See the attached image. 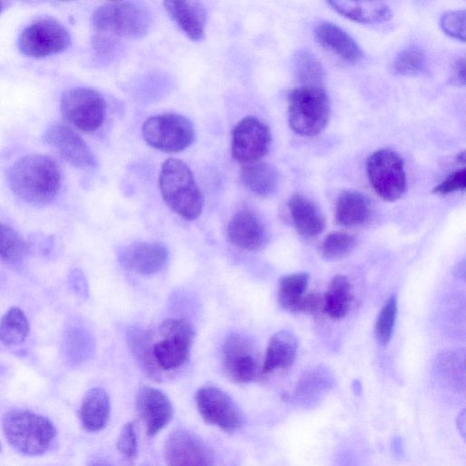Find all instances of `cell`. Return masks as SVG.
Returning <instances> with one entry per match:
<instances>
[{
  "label": "cell",
  "mask_w": 466,
  "mask_h": 466,
  "mask_svg": "<svg viewBox=\"0 0 466 466\" xmlns=\"http://www.w3.org/2000/svg\"><path fill=\"white\" fill-rule=\"evenodd\" d=\"M442 31L458 40H465V11L454 10L444 13L440 19Z\"/></svg>",
  "instance_id": "obj_37"
},
{
  "label": "cell",
  "mask_w": 466,
  "mask_h": 466,
  "mask_svg": "<svg viewBox=\"0 0 466 466\" xmlns=\"http://www.w3.org/2000/svg\"><path fill=\"white\" fill-rule=\"evenodd\" d=\"M110 416V399L107 392L101 388L90 389L84 396L79 419L83 428L89 432L103 430Z\"/></svg>",
  "instance_id": "obj_24"
},
{
  "label": "cell",
  "mask_w": 466,
  "mask_h": 466,
  "mask_svg": "<svg viewBox=\"0 0 466 466\" xmlns=\"http://www.w3.org/2000/svg\"><path fill=\"white\" fill-rule=\"evenodd\" d=\"M328 5L341 15L361 24H378L390 20V8L382 2L329 1Z\"/></svg>",
  "instance_id": "obj_25"
},
{
  "label": "cell",
  "mask_w": 466,
  "mask_h": 466,
  "mask_svg": "<svg viewBox=\"0 0 466 466\" xmlns=\"http://www.w3.org/2000/svg\"><path fill=\"white\" fill-rule=\"evenodd\" d=\"M222 362L228 376L238 383L253 381L261 373L254 343L240 333H232L225 339Z\"/></svg>",
  "instance_id": "obj_14"
},
{
  "label": "cell",
  "mask_w": 466,
  "mask_h": 466,
  "mask_svg": "<svg viewBox=\"0 0 466 466\" xmlns=\"http://www.w3.org/2000/svg\"><path fill=\"white\" fill-rule=\"evenodd\" d=\"M152 23L147 6L137 2L105 3L91 16L92 45L99 53L108 51L119 38H138L145 35Z\"/></svg>",
  "instance_id": "obj_1"
},
{
  "label": "cell",
  "mask_w": 466,
  "mask_h": 466,
  "mask_svg": "<svg viewBox=\"0 0 466 466\" xmlns=\"http://www.w3.org/2000/svg\"><path fill=\"white\" fill-rule=\"evenodd\" d=\"M426 66V56L418 46H410L403 49L395 58L392 68L400 76H415Z\"/></svg>",
  "instance_id": "obj_35"
},
{
  "label": "cell",
  "mask_w": 466,
  "mask_h": 466,
  "mask_svg": "<svg viewBox=\"0 0 466 466\" xmlns=\"http://www.w3.org/2000/svg\"><path fill=\"white\" fill-rule=\"evenodd\" d=\"M331 387L332 379L326 370H313L298 381L289 400L297 405L310 407Z\"/></svg>",
  "instance_id": "obj_27"
},
{
  "label": "cell",
  "mask_w": 466,
  "mask_h": 466,
  "mask_svg": "<svg viewBox=\"0 0 466 466\" xmlns=\"http://www.w3.org/2000/svg\"><path fill=\"white\" fill-rule=\"evenodd\" d=\"M162 339L153 343L152 354L159 370H175L187 360L194 339L191 324L185 319H167L158 328Z\"/></svg>",
  "instance_id": "obj_6"
},
{
  "label": "cell",
  "mask_w": 466,
  "mask_h": 466,
  "mask_svg": "<svg viewBox=\"0 0 466 466\" xmlns=\"http://www.w3.org/2000/svg\"><path fill=\"white\" fill-rule=\"evenodd\" d=\"M6 180L12 192L33 205L53 201L61 187V171L50 157L31 154L17 159L8 168Z\"/></svg>",
  "instance_id": "obj_2"
},
{
  "label": "cell",
  "mask_w": 466,
  "mask_h": 466,
  "mask_svg": "<svg viewBox=\"0 0 466 466\" xmlns=\"http://www.w3.org/2000/svg\"><path fill=\"white\" fill-rule=\"evenodd\" d=\"M398 304L396 297L391 296L381 308L375 325V333L378 342L386 346L390 340L396 316Z\"/></svg>",
  "instance_id": "obj_36"
},
{
  "label": "cell",
  "mask_w": 466,
  "mask_h": 466,
  "mask_svg": "<svg viewBox=\"0 0 466 466\" xmlns=\"http://www.w3.org/2000/svg\"><path fill=\"white\" fill-rule=\"evenodd\" d=\"M356 246V238L345 231L329 234L322 241L320 251L327 260H339L348 256Z\"/></svg>",
  "instance_id": "obj_34"
},
{
  "label": "cell",
  "mask_w": 466,
  "mask_h": 466,
  "mask_svg": "<svg viewBox=\"0 0 466 466\" xmlns=\"http://www.w3.org/2000/svg\"><path fill=\"white\" fill-rule=\"evenodd\" d=\"M71 44L68 29L51 17H40L21 32L17 45L28 57L45 58L64 52Z\"/></svg>",
  "instance_id": "obj_7"
},
{
  "label": "cell",
  "mask_w": 466,
  "mask_h": 466,
  "mask_svg": "<svg viewBox=\"0 0 466 466\" xmlns=\"http://www.w3.org/2000/svg\"><path fill=\"white\" fill-rule=\"evenodd\" d=\"M391 450L396 457L401 458L404 453L402 440L400 437L396 436L391 441Z\"/></svg>",
  "instance_id": "obj_42"
},
{
  "label": "cell",
  "mask_w": 466,
  "mask_h": 466,
  "mask_svg": "<svg viewBox=\"0 0 466 466\" xmlns=\"http://www.w3.org/2000/svg\"><path fill=\"white\" fill-rule=\"evenodd\" d=\"M29 249V243L20 233L0 222V258L9 262H18L28 254Z\"/></svg>",
  "instance_id": "obj_32"
},
{
  "label": "cell",
  "mask_w": 466,
  "mask_h": 466,
  "mask_svg": "<svg viewBox=\"0 0 466 466\" xmlns=\"http://www.w3.org/2000/svg\"><path fill=\"white\" fill-rule=\"evenodd\" d=\"M91 466H110V465L103 463V462H96V463L92 464Z\"/></svg>",
  "instance_id": "obj_45"
},
{
  "label": "cell",
  "mask_w": 466,
  "mask_h": 466,
  "mask_svg": "<svg viewBox=\"0 0 466 466\" xmlns=\"http://www.w3.org/2000/svg\"><path fill=\"white\" fill-rule=\"evenodd\" d=\"M167 466H214L211 448L198 434L184 429L172 431L166 440Z\"/></svg>",
  "instance_id": "obj_13"
},
{
  "label": "cell",
  "mask_w": 466,
  "mask_h": 466,
  "mask_svg": "<svg viewBox=\"0 0 466 466\" xmlns=\"http://www.w3.org/2000/svg\"><path fill=\"white\" fill-rule=\"evenodd\" d=\"M371 215L370 199L356 190L343 191L335 204V219L338 224L353 228L366 223Z\"/></svg>",
  "instance_id": "obj_23"
},
{
  "label": "cell",
  "mask_w": 466,
  "mask_h": 466,
  "mask_svg": "<svg viewBox=\"0 0 466 466\" xmlns=\"http://www.w3.org/2000/svg\"><path fill=\"white\" fill-rule=\"evenodd\" d=\"M369 181L374 191L386 201H395L406 188L403 159L390 149L373 152L366 162Z\"/></svg>",
  "instance_id": "obj_10"
},
{
  "label": "cell",
  "mask_w": 466,
  "mask_h": 466,
  "mask_svg": "<svg viewBox=\"0 0 466 466\" xmlns=\"http://www.w3.org/2000/svg\"><path fill=\"white\" fill-rule=\"evenodd\" d=\"M28 319L19 307L10 308L0 319V342L6 346L23 343L29 333Z\"/></svg>",
  "instance_id": "obj_30"
},
{
  "label": "cell",
  "mask_w": 466,
  "mask_h": 466,
  "mask_svg": "<svg viewBox=\"0 0 466 466\" xmlns=\"http://www.w3.org/2000/svg\"><path fill=\"white\" fill-rule=\"evenodd\" d=\"M165 9L177 26L192 40L205 36L207 10L198 1H165Z\"/></svg>",
  "instance_id": "obj_20"
},
{
  "label": "cell",
  "mask_w": 466,
  "mask_h": 466,
  "mask_svg": "<svg viewBox=\"0 0 466 466\" xmlns=\"http://www.w3.org/2000/svg\"><path fill=\"white\" fill-rule=\"evenodd\" d=\"M330 102L325 90L316 86H301L288 96V121L290 128L303 137H314L327 126Z\"/></svg>",
  "instance_id": "obj_5"
},
{
  "label": "cell",
  "mask_w": 466,
  "mask_h": 466,
  "mask_svg": "<svg viewBox=\"0 0 466 466\" xmlns=\"http://www.w3.org/2000/svg\"><path fill=\"white\" fill-rule=\"evenodd\" d=\"M168 258L167 248L159 242L140 241L121 249L118 259L127 269L140 275L159 272Z\"/></svg>",
  "instance_id": "obj_17"
},
{
  "label": "cell",
  "mask_w": 466,
  "mask_h": 466,
  "mask_svg": "<svg viewBox=\"0 0 466 466\" xmlns=\"http://www.w3.org/2000/svg\"><path fill=\"white\" fill-rule=\"evenodd\" d=\"M270 143L267 125L255 116H247L232 131L231 155L242 165L258 162L268 153Z\"/></svg>",
  "instance_id": "obj_12"
},
{
  "label": "cell",
  "mask_w": 466,
  "mask_h": 466,
  "mask_svg": "<svg viewBox=\"0 0 466 466\" xmlns=\"http://www.w3.org/2000/svg\"><path fill=\"white\" fill-rule=\"evenodd\" d=\"M159 188L167 207L187 220H195L202 213L204 196L190 168L182 160L167 159L159 173Z\"/></svg>",
  "instance_id": "obj_3"
},
{
  "label": "cell",
  "mask_w": 466,
  "mask_h": 466,
  "mask_svg": "<svg viewBox=\"0 0 466 466\" xmlns=\"http://www.w3.org/2000/svg\"><path fill=\"white\" fill-rule=\"evenodd\" d=\"M317 42L340 59L356 64L362 57L360 46L343 28L330 22L319 23L314 28Z\"/></svg>",
  "instance_id": "obj_19"
},
{
  "label": "cell",
  "mask_w": 466,
  "mask_h": 466,
  "mask_svg": "<svg viewBox=\"0 0 466 466\" xmlns=\"http://www.w3.org/2000/svg\"><path fill=\"white\" fill-rule=\"evenodd\" d=\"M69 284L72 289L81 297H86L87 292V284L86 278L83 272L77 268L73 269L69 273Z\"/></svg>",
  "instance_id": "obj_40"
},
{
  "label": "cell",
  "mask_w": 466,
  "mask_h": 466,
  "mask_svg": "<svg viewBox=\"0 0 466 466\" xmlns=\"http://www.w3.org/2000/svg\"><path fill=\"white\" fill-rule=\"evenodd\" d=\"M240 178L249 191L260 197L273 195L279 183L276 168L262 161L243 165Z\"/></svg>",
  "instance_id": "obj_26"
},
{
  "label": "cell",
  "mask_w": 466,
  "mask_h": 466,
  "mask_svg": "<svg viewBox=\"0 0 466 466\" xmlns=\"http://www.w3.org/2000/svg\"><path fill=\"white\" fill-rule=\"evenodd\" d=\"M451 80L458 86L465 84V63L463 58L458 59L453 65Z\"/></svg>",
  "instance_id": "obj_41"
},
{
  "label": "cell",
  "mask_w": 466,
  "mask_h": 466,
  "mask_svg": "<svg viewBox=\"0 0 466 466\" xmlns=\"http://www.w3.org/2000/svg\"><path fill=\"white\" fill-rule=\"evenodd\" d=\"M466 187V171L462 167L450 174L444 180L437 185L432 192L446 195L457 191H463Z\"/></svg>",
  "instance_id": "obj_39"
},
{
  "label": "cell",
  "mask_w": 466,
  "mask_h": 466,
  "mask_svg": "<svg viewBox=\"0 0 466 466\" xmlns=\"http://www.w3.org/2000/svg\"><path fill=\"white\" fill-rule=\"evenodd\" d=\"M229 242L245 250H258L267 242V233L263 223L252 212L239 210L235 213L227 227Z\"/></svg>",
  "instance_id": "obj_18"
},
{
  "label": "cell",
  "mask_w": 466,
  "mask_h": 466,
  "mask_svg": "<svg viewBox=\"0 0 466 466\" xmlns=\"http://www.w3.org/2000/svg\"><path fill=\"white\" fill-rule=\"evenodd\" d=\"M298 341L293 333L288 330L274 333L268 343L261 374L289 368L296 359Z\"/></svg>",
  "instance_id": "obj_22"
},
{
  "label": "cell",
  "mask_w": 466,
  "mask_h": 466,
  "mask_svg": "<svg viewBox=\"0 0 466 466\" xmlns=\"http://www.w3.org/2000/svg\"><path fill=\"white\" fill-rule=\"evenodd\" d=\"M6 441L18 452L36 456L48 450L56 430L46 417L28 410L15 409L2 418Z\"/></svg>",
  "instance_id": "obj_4"
},
{
  "label": "cell",
  "mask_w": 466,
  "mask_h": 466,
  "mask_svg": "<svg viewBox=\"0 0 466 466\" xmlns=\"http://www.w3.org/2000/svg\"><path fill=\"white\" fill-rule=\"evenodd\" d=\"M0 452H1V443H0Z\"/></svg>",
  "instance_id": "obj_46"
},
{
  "label": "cell",
  "mask_w": 466,
  "mask_h": 466,
  "mask_svg": "<svg viewBox=\"0 0 466 466\" xmlns=\"http://www.w3.org/2000/svg\"><path fill=\"white\" fill-rule=\"evenodd\" d=\"M5 7V3L0 1V14L4 11Z\"/></svg>",
  "instance_id": "obj_44"
},
{
  "label": "cell",
  "mask_w": 466,
  "mask_h": 466,
  "mask_svg": "<svg viewBox=\"0 0 466 466\" xmlns=\"http://www.w3.org/2000/svg\"><path fill=\"white\" fill-rule=\"evenodd\" d=\"M295 74L303 86H320L324 70L320 62L309 51L302 50L294 59Z\"/></svg>",
  "instance_id": "obj_33"
},
{
  "label": "cell",
  "mask_w": 466,
  "mask_h": 466,
  "mask_svg": "<svg viewBox=\"0 0 466 466\" xmlns=\"http://www.w3.org/2000/svg\"><path fill=\"white\" fill-rule=\"evenodd\" d=\"M128 341L135 358L148 376L158 379L160 370L152 354L151 334L147 330L133 328L128 331Z\"/></svg>",
  "instance_id": "obj_31"
},
{
  "label": "cell",
  "mask_w": 466,
  "mask_h": 466,
  "mask_svg": "<svg viewBox=\"0 0 466 466\" xmlns=\"http://www.w3.org/2000/svg\"><path fill=\"white\" fill-rule=\"evenodd\" d=\"M195 400L201 418L208 424L233 433L245 423L241 409L226 391L218 387L208 385L199 388Z\"/></svg>",
  "instance_id": "obj_11"
},
{
  "label": "cell",
  "mask_w": 466,
  "mask_h": 466,
  "mask_svg": "<svg viewBox=\"0 0 466 466\" xmlns=\"http://www.w3.org/2000/svg\"><path fill=\"white\" fill-rule=\"evenodd\" d=\"M457 162L461 163V164H464V162H465V153H464V151H462V152H461V153H459L457 155Z\"/></svg>",
  "instance_id": "obj_43"
},
{
  "label": "cell",
  "mask_w": 466,
  "mask_h": 466,
  "mask_svg": "<svg viewBox=\"0 0 466 466\" xmlns=\"http://www.w3.org/2000/svg\"><path fill=\"white\" fill-rule=\"evenodd\" d=\"M144 140L163 152L176 153L187 148L195 139L191 121L178 114H161L148 117L142 126Z\"/></svg>",
  "instance_id": "obj_9"
},
{
  "label": "cell",
  "mask_w": 466,
  "mask_h": 466,
  "mask_svg": "<svg viewBox=\"0 0 466 466\" xmlns=\"http://www.w3.org/2000/svg\"><path fill=\"white\" fill-rule=\"evenodd\" d=\"M351 299V285L348 278L338 274L331 279L323 296V312L331 319H341L348 313Z\"/></svg>",
  "instance_id": "obj_29"
},
{
  "label": "cell",
  "mask_w": 466,
  "mask_h": 466,
  "mask_svg": "<svg viewBox=\"0 0 466 466\" xmlns=\"http://www.w3.org/2000/svg\"><path fill=\"white\" fill-rule=\"evenodd\" d=\"M45 143L72 166L88 169L96 166V158L86 141L70 127L55 123L43 135Z\"/></svg>",
  "instance_id": "obj_15"
},
{
  "label": "cell",
  "mask_w": 466,
  "mask_h": 466,
  "mask_svg": "<svg viewBox=\"0 0 466 466\" xmlns=\"http://www.w3.org/2000/svg\"><path fill=\"white\" fill-rule=\"evenodd\" d=\"M136 409L144 422L147 436L160 432L172 420L174 410L170 399L159 389L141 387L136 396Z\"/></svg>",
  "instance_id": "obj_16"
},
{
  "label": "cell",
  "mask_w": 466,
  "mask_h": 466,
  "mask_svg": "<svg viewBox=\"0 0 466 466\" xmlns=\"http://www.w3.org/2000/svg\"><path fill=\"white\" fill-rule=\"evenodd\" d=\"M309 284L307 273H293L279 279L278 301L279 306L291 313L305 312Z\"/></svg>",
  "instance_id": "obj_28"
},
{
  "label": "cell",
  "mask_w": 466,
  "mask_h": 466,
  "mask_svg": "<svg viewBox=\"0 0 466 466\" xmlns=\"http://www.w3.org/2000/svg\"><path fill=\"white\" fill-rule=\"evenodd\" d=\"M297 231L305 237H316L325 228L326 221L319 206L300 194H294L288 202Z\"/></svg>",
  "instance_id": "obj_21"
},
{
  "label": "cell",
  "mask_w": 466,
  "mask_h": 466,
  "mask_svg": "<svg viewBox=\"0 0 466 466\" xmlns=\"http://www.w3.org/2000/svg\"><path fill=\"white\" fill-rule=\"evenodd\" d=\"M60 111L66 121L78 130L94 133L105 121L106 105L97 90L78 86L63 93Z\"/></svg>",
  "instance_id": "obj_8"
},
{
  "label": "cell",
  "mask_w": 466,
  "mask_h": 466,
  "mask_svg": "<svg viewBox=\"0 0 466 466\" xmlns=\"http://www.w3.org/2000/svg\"><path fill=\"white\" fill-rule=\"evenodd\" d=\"M116 448L127 459H133L137 453V437L134 424L130 421L124 424L117 437Z\"/></svg>",
  "instance_id": "obj_38"
}]
</instances>
